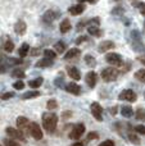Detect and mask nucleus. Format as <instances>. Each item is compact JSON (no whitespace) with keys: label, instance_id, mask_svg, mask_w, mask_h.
Here are the masks:
<instances>
[{"label":"nucleus","instance_id":"nucleus-40","mask_svg":"<svg viewBox=\"0 0 145 146\" xmlns=\"http://www.w3.org/2000/svg\"><path fill=\"white\" fill-rule=\"evenodd\" d=\"M99 22H100L99 18H92V19H90L89 22H87V25H90V26H98V25H99Z\"/></svg>","mask_w":145,"mask_h":146},{"label":"nucleus","instance_id":"nucleus-5","mask_svg":"<svg viewBox=\"0 0 145 146\" xmlns=\"http://www.w3.org/2000/svg\"><path fill=\"white\" fill-rule=\"evenodd\" d=\"M118 99L122 101H128V103H135L136 99H138V95H136V92L134 90H130V88H126V90H123L122 92L120 94V96H118Z\"/></svg>","mask_w":145,"mask_h":146},{"label":"nucleus","instance_id":"nucleus-38","mask_svg":"<svg viewBox=\"0 0 145 146\" xmlns=\"http://www.w3.org/2000/svg\"><path fill=\"white\" fill-rule=\"evenodd\" d=\"M134 7L139 8L141 12V14L145 15V3H134Z\"/></svg>","mask_w":145,"mask_h":146},{"label":"nucleus","instance_id":"nucleus-32","mask_svg":"<svg viewBox=\"0 0 145 146\" xmlns=\"http://www.w3.org/2000/svg\"><path fill=\"white\" fill-rule=\"evenodd\" d=\"M135 78L139 80L140 82L145 83V69H139V71L135 73Z\"/></svg>","mask_w":145,"mask_h":146},{"label":"nucleus","instance_id":"nucleus-52","mask_svg":"<svg viewBox=\"0 0 145 146\" xmlns=\"http://www.w3.org/2000/svg\"><path fill=\"white\" fill-rule=\"evenodd\" d=\"M0 146H1V145H0Z\"/></svg>","mask_w":145,"mask_h":146},{"label":"nucleus","instance_id":"nucleus-22","mask_svg":"<svg viewBox=\"0 0 145 146\" xmlns=\"http://www.w3.org/2000/svg\"><path fill=\"white\" fill-rule=\"evenodd\" d=\"M50 66H53V60H51V59H48V58H44L36 63V67H37V68H46V67H50Z\"/></svg>","mask_w":145,"mask_h":146},{"label":"nucleus","instance_id":"nucleus-17","mask_svg":"<svg viewBox=\"0 0 145 146\" xmlns=\"http://www.w3.org/2000/svg\"><path fill=\"white\" fill-rule=\"evenodd\" d=\"M84 10H85V5L84 4H76L74 7L69 8L68 12H69V14H72V15H78V14H82Z\"/></svg>","mask_w":145,"mask_h":146},{"label":"nucleus","instance_id":"nucleus-10","mask_svg":"<svg viewBox=\"0 0 145 146\" xmlns=\"http://www.w3.org/2000/svg\"><path fill=\"white\" fill-rule=\"evenodd\" d=\"M85 81H86L87 86H89L90 88H94L95 85H96V81H98V74L95 73L94 71H90L86 73V78H85Z\"/></svg>","mask_w":145,"mask_h":146},{"label":"nucleus","instance_id":"nucleus-37","mask_svg":"<svg viewBox=\"0 0 145 146\" xmlns=\"http://www.w3.org/2000/svg\"><path fill=\"white\" fill-rule=\"evenodd\" d=\"M98 139H99V135H98L96 132H89L86 136L87 141H92V140H98Z\"/></svg>","mask_w":145,"mask_h":146},{"label":"nucleus","instance_id":"nucleus-49","mask_svg":"<svg viewBox=\"0 0 145 146\" xmlns=\"http://www.w3.org/2000/svg\"><path fill=\"white\" fill-rule=\"evenodd\" d=\"M138 59H139V60H140V62H141V63H143V64H144V66H145V56H139V58H138Z\"/></svg>","mask_w":145,"mask_h":146},{"label":"nucleus","instance_id":"nucleus-8","mask_svg":"<svg viewBox=\"0 0 145 146\" xmlns=\"http://www.w3.org/2000/svg\"><path fill=\"white\" fill-rule=\"evenodd\" d=\"M30 135L36 140V141H40L44 136L40 126H39L37 123H35V122H31V124H30Z\"/></svg>","mask_w":145,"mask_h":146},{"label":"nucleus","instance_id":"nucleus-19","mask_svg":"<svg viewBox=\"0 0 145 146\" xmlns=\"http://www.w3.org/2000/svg\"><path fill=\"white\" fill-rule=\"evenodd\" d=\"M39 96H40V92H39L37 90H32V91H27V92H25L22 96H21V99H22V100H28V99L39 98Z\"/></svg>","mask_w":145,"mask_h":146},{"label":"nucleus","instance_id":"nucleus-31","mask_svg":"<svg viewBox=\"0 0 145 146\" xmlns=\"http://www.w3.org/2000/svg\"><path fill=\"white\" fill-rule=\"evenodd\" d=\"M135 117H136L138 121H145V109L144 108H139L138 110H136Z\"/></svg>","mask_w":145,"mask_h":146},{"label":"nucleus","instance_id":"nucleus-29","mask_svg":"<svg viewBox=\"0 0 145 146\" xmlns=\"http://www.w3.org/2000/svg\"><path fill=\"white\" fill-rule=\"evenodd\" d=\"M128 140H130L134 145H140V139H139V136L135 132H130V133H128Z\"/></svg>","mask_w":145,"mask_h":146},{"label":"nucleus","instance_id":"nucleus-6","mask_svg":"<svg viewBox=\"0 0 145 146\" xmlns=\"http://www.w3.org/2000/svg\"><path fill=\"white\" fill-rule=\"evenodd\" d=\"M85 126L82 123H78V124H76V126H73L72 127V129H71V132H69V135H68V137L71 140H78L80 137L82 136V135L85 133Z\"/></svg>","mask_w":145,"mask_h":146},{"label":"nucleus","instance_id":"nucleus-26","mask_svg":"<svg viewBox=\"0 0 145 146\" xmlns=\"http://www.w3.org/2000/svg\"><path fill=\"white\" fill-rule=\"evenodd\" d=\"M3 49H4V51H7V53H12V51L14 50V44L10 40H7L4 42V45H3Z\"/></svg>","mask_w":145,"mask_h":146},{"label":"nucleus","instance_id":"nucleus-1","mask_svg":"<svg viewBox=\"0 0 145 146\" xmlns=\"http://www.w3.org/2000/svg\"><path fill=\"white\" fill-rule=\"evenodd\" d=\"M58 126V115L53 111H46L43 114V127L46 132L53 133Z\"/></svg>","mask_w":145,"mask_h":146},{"label":"nucleus","instance_id":"nucleus-18","mask_svg":"<svg viewBox=\"0 0 145 146\" xmlns=\"http://www.w3.org/2000/svg\"><path fill=\"white\" fill-rule=\"evenodd\" d=\"M87 32H89V35L94 36V37H100L103 35V31L98 26H89L87 27Z\"/></svg>","mask_w":145,"mask_h":146},{"label":"nucleus","instance_id":"nucleus-25","mask_svg":"<svg viewBox=\"0 0 145 146\" xmlns=\"http://www.w3.org/2000/svg\"><path fill=\"white\" fill-rule=\"evenodd\" d=\"M12 76H13V77H15V78H19V80H22V78L26 77V73H25V71H23V69L15 68V69H13Z\"/></svg>","mask_w":145,"mask_h":146},{"label":"nucleus","instance_id":"nucleus-48","mask_svg":"<svg viewBox=\"0 0 145 146\" xmlns=\"http://www.w3.org/2000/svg\"><path fill=\"white\" fill-rule=\"evenodd\" d=\"M71 146H84V142H80V141H76L74 144H72Z\"/></svg>","mask_w":145,"mask_h":146},{"label":"nucleus","instance_id":"nucleus-15","mask_svg":"<svg viewBox=\"0 0 145 146\" xmlns=\"http://www.w3.org/2000/svg\"><path fill=\"white\" fill-rule=\"evenodd\" d=\"M80 54H81V50H80L78 48H72V49H69V50L66 53L64 59H66V60H71V59L78 58Z\"/></svg>","mask_w":145,"mask_h":146},{"label":"nucleus","instance_id":"nucleus-2","mask_svg":"<svg viewBox=\"0 0 145 146\" xmlns=\"http://www.w3.org/2000/svg\"><path fill=\"white\" fill-rule=\"evenodd\" d=\"M100 76H102L103 81H105V82H113L120 76V71L117 68H113V67H108V68L103 69Z\"/></svg>","mask_w":145,"mask_h":146},{"label":"nucleus","instance_id":"nucleus-3","mask_svg":"<svg viewBox=\"0 0 145 146\" xmlns=\"http://www.w3.org/2000/svg\"><path fill=\"white\" fill-rule=\"evenodd\" d=\"M5 132H7L8 137H10V139L17 140V141H26V136L21 129L13 128V127H7V128H5Z\"/></svg>","mask_w":145,"mask_h":146},{"label":"nucleus","instance_id":"nucleus-51","mask_svg":"<svg viewBox=\"0 0 145 146\" xmlns=\"http://www.w3.org/2000/svg\"><path fill=\"white\" fill-rule=\"evenodd\" d=\"M144 98H145V92H144Z\"/></svg>","mask_w":145,"mask_h":146},{"label":"nucleus","instance_id":"nucleus-46","mask_svg":"<svg viewBox=\"0 0 145 146\" xmlns=\"http://www.w3.org/2000/svg\"><path fill=\"white\" fill-rule=\"evenodd\" d=\"M39 53H40V50H39V49H33V50L31 51V55L36 56V55H39Z\"/></svg>","mask_w":145,"mask_h":146},{"label":"nucleus","instance_id":"nucleus-28","mask_svg":"<svg viewBox=\"0 0 145 146\" xmlns=\"http://www.w3.org/2000/svg\"><path fill=\"white\" fill-rule=\"evenodd\" d=\"M57 108H58V103H57L55 99L48 100V103H46V109H48V110H55Z\"/></svg>","mask_w":145,"mask_h":146},{"label":"nucleus","instance_id":"nucleus-45","mask_svg":"<svg viewBox=\"0 0 145 146\" xmlns=\"http://www.w3.org/2000/svg\"><path fill=\"white\" fill-rule=\"evenodd\" d=\"M117 110H118V108H117V106H112V108H110V114H113V115H116V114H117Z\"/></svg>","mask_w":145,"mask_h":146},{"label":"nucleus","instance_id":"nucleus-44","mask_svg":"<svg viewBox=\"0 0 145 146\" xmlns=\"http://www.w3.org/2000/svg\"><path fill=\"white\" fill-rule=\"evenodd\" d=\"M86 40H87L86 36H80V37L76 40V45H78V44H81L82 41H86Z\"/></svg>","mask_w":145,"mask_h":146},{"label":"nucleus","instance_id":"nucleus-47","mask_svg":"<svg viewBox=\"0 0 145 146\" xmlns=\"http://www.w3.org/2000/svg\"><path fill=\"white\" fill-rule=\"evenodd\" d=\"M5 71H7V69H5V67L0 63V74H1V73H5Z\"/></svg>","mask_w":145,"mask_h":146},{"label":"nucleus","instance_id":"nucleus-11","mask_svg":"<svg viewBox=\"0 0 145 146\" xmlns=\"http://www.w3.org/2000/svg\"><path fill=\"white\" fill-rule=\"evenodd\" d=\"M114 42L113 41H109V40H105L103 41V42L99 44V46H98V51L99 53H107V51L112 50V49H114Z\"/></svg>","mask_w":145,"mask_h":146},{"label":"nucleus","instance_id":"nucleus-43","mask_svg":"<svg viewBox=\"0 0 145 146\" xmlns=\"http://www.w3.org/2000/svg\"><path fill=\"white\" fill-rule=\"evenodd\" d=\"M62 117H63V119H66V121H67L69 117H72V111H69V110L68 111H64V113L62 114Z\"/></svg>","mask_w":145,"mask_h":146},{"label":"nucleus","instance_id":"nucleus-39","mask_svg":"<svg viewBox=\"0 0 145 146\" xmlns=\"http://www.w3.org/2000/svg\"><path fill=\"white\" fill-rule=\"evenodd\" d=\"M134 129H135V132H138V133L145 135V126H143V124H139V126H136Z\"/></svg>","mask_w":145,"mask_h":146},{"label":"nucleus","instance_id":"nucleus-9","mask_svg":"<svg viewBox=\"0 0 145 146\" xmlns=\"http://www.w3.org/2000/svg\"><path fill=\"white\" fill-rule=\"evenodd\" d=\"M30 124H31L30 119L26 118V117L19 115L17 118V127H18V129H21V131L23 132V133H25V132H28V133H30Z\"/></svg>","mask_w":145,"mask_h":146},{"label":"nucleus","instance_id":"nucleus-50","mask_svg":"<svg viewBox=\"0 0 145 146\" xmlns=\"http://www.w3.org/2000/svg\"><path fill=\"white\" fill-rule=\"evenodd\" d=\"M86 1H89V3H91V4H94V3H96L98 0H86Z\"/></svg>","mask_w":145,"mask_h":146},{"label":"nucleus","instance_id":"nucleus-34","mask_svg":"<svg viewBox=\"0 0 145 146\" xmlns=\"http://www.w3.org/2000/svg\"><path fill=\"white\" fill-rule=\"evenodd\" d=\"M4 145L5 146H21V144L17 140H13V139H10V137L4 139Z\"/></svg>","mask_w":145,"mask_h":146},{"label":"nucleus","instance_id":"nucleus-13","mask_svg":"<svg viewBox=\"0 0 145 146\" xmlns=\"http://www.w3.org/2000/svg\"><path fill=\"white\" fill-rule=\"evenodd\" d=\"M66 91L72 94V95H80V94H81V87H80L76 82H71V83H67L66 85Z\"/></svg>","mask_w":145,"mask_h":146},{"label":"nucleus","instance_id":"nucleus-35","mask_svg":"<svg viewBox=\"0 0 145 146\" xmlns=\"http://www.w3.org/2000/svg\"><path fill=\"white\" fill-rule=\"evenodd\" d=\"M14 96V92L9 91V92H0V100H9Z\"/></svg>","mask_w":145,"mask_h":146},{"label":"nucleus","instance_id":"nucleus-20","mask_svg":"<svg viewBox=\"0 0 145 146\" xmlns=\"http://www.w3.org/2000/svg\"><path fill=\"white\" fill-rule=\"evenodd\" d=\"M121 114H122L125 118H130L134 114V109L131 108L130 105H123L122 108H121Z\"/></svg>","mask_w":145,"mask_h":146},{"label":"nucleus","instance_id":"nucleus-27","mask_svg":"<svg viewBox=\"0 0 145 146\" xmlns=\"http://www.w3.org/2000/svg\"><path fill=\"white\" fill-rule=\"evenodd\" d=\"M85 63H86V66H89V67L96 66V60H95V58L92 55H90V54H87V55L85 56Z\"/></svg>","mask_w":145,"mask_h":146},{"label":"nucleus","instance_id":"nucleus-14","mask_svg":"<svg viewBox=\"0 0 145 146\" xmlns=\"http://www.w3.org/2000/svg\"><path fill=\"white\" fill-rule=\"evenodd\" d=\"M26 30H27V25H26L25 21H18V22L14 25V31L17 35H19V36L25 35Z\"/></svg>","mask_w":145,"mask_h":146},{"label":"nucleus","instance_id":"nucleus-24","mask_svg":"<svg viewBox=\"0 0 145 146\" xmlns=\"http://www.w3.org/2000/svg\"><path fill=\"white\" fill-rule=\"evenodd\" d=\"M28 50H30V45H28V44H22V46H21L19 50H18V54H19L21 58H25L28 54Z\"/></svg>","mask_w":145,"mask_h":146},{"label":"nucleus","instance_id":"nucleus-12","mask_svg":"<svg viewBox=\"0 0 145 146\" xmlns=\"http://www.w3.org/2000/svg\"><path fill=\"white\" fill-rule=\"evenodd\" d=\"M59 12H54V10H48V12H45V14L43 15V21L45 23H51L54 19H57V18L59 17Z\"/></svg>","mask_w":145,"mask_h":146},{"label":"nucleus","instance_id":"nucleus-23","mask_svg":"<svg viewBox=\"0 0 145 146\" xmlns=\"http://www.w3.org/2000/svg\"><path fill=\"white\" fill-rule=\"evenodd\" d=\"M71 22H69L68 19H63L62 21V23L59 25V28H61V32L62 33H67L69 30H71Z\"/></svg>","mask_w":145,"mask_h":146},{"label":"nucleus","instance_id":"nucleus-30","mask_svg":"<svg viewBox=\"0 0 145 146\" xmlns=\"http://www.w3.org/2000/svg\"><path fill=\"white\" fill-rule=\"evenodd\" d=\"M54 49H55L57 53L62 54V53H64V50H66V44L62 42V41H59V42H57L55 45H54Z\"/></svg>","mask_w":145,"mask_h":146},{"label":"nucleus","instance_id":"nucleus-4","mask_svg":"<svg viewBox=\"0 0 145 146\" xmlns=\"http://www.w3.org/2000/svg\"><path fill=\"white\" fill-rule=\"evenodd\" d=\"M105 60H107V63H109L110 66H114V67H122V64H123L122 56L117 53H107Z\"/></svg>","mask_w":145,"mask_h":146},{"label":"nucleus","instance_id":"nucleus-33","mask_svg":"<svg viewBox=\"0 0 145 146\" xmlns=\"http://www.w3.org/2000/svg\"><path fill=\"white\" fill-rule=\"evenodd\" d=\"M44 56H45V58H48V59H51V60H54V59L57 58L55 51L50 50V49H45V50H44Z\"/></svg>","mask_w":145,"mask_h":146},{"label":"nucleus","instance_id":"nucleus-36","mask_svg":"<svg viewBox=\"0 0 145 146\" xmlns=\"http://www.w3.org/2000/svg\"><path fill=\"white\" fill-rule=\"evenodd\" d=\"M13 88H14V90H23V88H25V82H23L22 80H18L17 82L13 83Z\"/></svg>","mask_w":145,"mask_h":146},{"label":"nucleus","instance_id":"nucleus-42","mask_svg":"<svg viewBox=\"0 0 145 146\" xmlns=\"http://www.w3.org/2000/svg\"><path fill=\"white\" fill-rule=\"evenodd\" d=\"M9 62L12 64H21L22 63V59H15V58H9Z\"/></svg>","mask_w":145,"mask_h":146},{"label":"nucleus","instance_id":"nucleus-7","mask_svg":"<svg viewBox=\"0 0 145 146\" xmlns=\"http://www.w3.org/2000/svg\"><path fill=\"white\" fill-rule=\"evenodd\" d=\"M90 110H91V114L98 122H103V108L99 103H92L90 105Z\"/></svg>","mask_w":145,"mask_h":146},{"label":"nucleus","instance_id":"nucleus-21","mask_svg":"<svg viewBox=\"0 0 145 146\" xmlns=\"http://www.w3.org/2000/svg\"><path fill=\"white\" fill-rule=\"evenodd\" d=\"M43 82H44L43 77H37V78H35V80L30 81V82H28V86H30L32 90H36V88H39L41 85H43Z\"/></svg>","mask_w":145,"mask_h":146},{"label":"nucleus","instance_id":"nucleus-16","mask_svg":"<svg viewBox=\"0 0 145 146\" xmlns=\"http://www.w3.org/2000/svg\"><path fill=\"white\" fill-rule=\"evenodd\" d=\"M67 73H68V76L72 80H74V81L81 80V73H80V71L76 67H68V68H67Z\"/></svg>","mask_w":145,"mask_h":146},{"label":"nucleus","instance_id":"nucleus-41","mask_svg":"<svg viewBox=\"0 0 145 146\" xmlns=\"http://www.w3.org/2000/svg\"><path fill=\"white\" fill-rule=\"evenodd\" d=\"M99 146H114V142H113L112 140H107V141L102 142Z\"/></svg>","mask_w":145,"mask_h":146}]
</instances>
